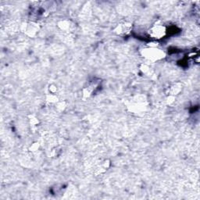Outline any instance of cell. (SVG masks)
<instances>
[{
  "instance_id": "obj_10",
  "label": "cell",
  "mask_w": 200,
  "mask_h": 200,
  "mask_svg": "<svg viewBox=\"0 0 200 200\" xmlns=\"http://www.w3.org/2000/svg\"><path fill=\"white\" fill-rule=\"evenodd\" d=\"M28 121H29L30 125L32 127H36L40 124V121L38 117H36L34 115H29L28 116Z\"/></svg>"
},
{
  "instance_id": "obj_15",
  "label": "cell",
  "mask_w": 200,
  "mask_h": 200,
  "mask_svg": "<svg viewBox=\"0 0 200 200\" xmlns=\"http://www.w3.org/2000/svg\"><path fill=\"white\" fill-rule=\"evenodd\" d=\"M176 99V96H167V104L169 105V106H171L174 103Z\"/></svg>"
},
{
  "instance_id": "obj_5",
  "label": "cell",
  "mask_w": 200,
  "mask_h": 200,
  "mask_svg": "<svg viewBox=\"0 0 200 200\" xmlns=\"http://www.w3.org/2000/svg\"><path fill=\"white\" fill-rule=\"evenodd\" d=\"M39 31H40V26L38 24L34 23V22L26 23L25 25H24V33L30 38L34 37Z\"/></svg>"
},
{
  "instance_id": "obj_3",
  "label": "cell",
  "mask_w": 200,
  "mask_h": 200,
  "mask_svg": "<svg viewBox=\"0 0 200 200\" xmlns=\"http://www.w3.org/2000/svg\"><path fill=\"white\" fill-rule=\"evenodd\" d=\"M167 34V28L163 24H155L148 30V34L151 38L160 40Z\"/></svg>"
},
{
  "instance_id": "obj_9",
  "label": "cell",
  "mask_w": 200,
  "mask_h": 200,
  "mask_svg": "<svg viewBox=\"0 0 200 200\" xmlns=\"http://www.w3.org/2000/svg\"><path fill=\"white\" fill-rule=\"evenodd\" d=\"M58 27L63 31H67L71 27V22L68 20H62L58 23Z\"/></svg>"
},
{
  "instance_id": "obj_1",
  "label": "cell",
  "mask_w": 200,
  "mask_h": 200,
  "mask_svg": "<svg viewBox=\"0 0 200 200\" xmlns=\"http://www.w3.org/2000/svg\"><path fill=\"white\" fill-rule=\"evenodd\" d=\"M146 97L143 95H137L134 96L128 101L127 108L129 112L133 113H140L145 110L147 107Z\"/></svg>"
},
{
  "instance_id": "obj_4",
  "label": "cell",
  "mask_w": 200,
  "mask_h": 200,
  "mask_svg": "<svg viewBox=\"0 0 200 200\" xmlns=\"http://www.w3.org/2000/svg\"><path fill=\"white\" fill-rule=\"evenodd\" d=\"M132 28H133V25L130 22H121L113 28V31L117 35L124 37V36L128 35L131 32Z\"/></svg>"
},
{
  "instance_id": "obj_11",
  "label": "cell",
  "mask_w": 200,
  "mask_h": 200,
  "mask_svg": "<svg viewBox=\"0 0 200 200\" xmlns=\"http://www.w3.org/2000/svg\"><path fill=\"white\" fill-rule=\"evenodd\" d=\"M139 70H141V72H142V73H144V74L149 75V73H152V69L148 64H141V65L139 66Z\"/></svg>"
},
{
  "instance_id": "obj_12",
  "label": "cell",
  "mask_w": 200,
  "mask_h": 200,
  "mask_svg": "<svg viewBox=\"0 0 200 200\" xmlns=\"http://www.w3.org/2000/svg\"><path fill=\"white\" fill-rule=\"evenodd\" d=\"M67 102L65 101H59L56 104H55L56 109L59 112H63V111L65 110L66 108H67Z\"/></svg>"
},
{
  "instance_id": "obj_8",
  "label": "cell",
  "mask_w": 200,
  "mask_h": 200,
  "mask_svg": "<svg viewBox=\"0 0 200 200\" xmlns=\"http://www.w3.org/2000/svg\"><path fill=\"white\" fill-rule=\"evenodd\" d=\"M46 100L48 103L49 104H56L60 100H59V97L57 96L56 94H51V93H48L46 96Z\"/></svg>"
},
{
  "instance_id": "obj_6",
  "label": "cell",
  "mask_w": 200,
  "mask_h": 200,
  "mask_svg": "<svg viewBox=\"0 0 200 200\" xmlns=\"http://www.w3.org/2000/svg\"><path fill=\"white\" fill-rule=\"evenodd\" d=\"M181 91H182V85L179 82H174V83L171 84L166 88V94L167 96H176Z\"/></svg>"
},
{
  "instance_id": "obj_14",
  "label": "cell",
  "mask_w": 200,
  "mask_h": 200,
  "mask_svg": "<svg viewBox=\"0 0 200 200\" xmlns=\"http://www.w3.org/2000/svg\"><path fill=\"white\" fill-rule=\"evenodd\" d=\"M57 90H58V88H57V86L55 84H50V85H49V86H48V93L56 94Z\"/></svg>"
},
{
  "instance_id": "obj_2",
  "label": "cell",
  "mask_w": 200,
  "mask_h": 200,
  "mask_svg": "<svg viewBox=\"0 0 200 200\" xmlns=\"http://www.w3.org/2000/svg\"><path fill=\"white\" fill-rule=\"evenodd\" d=\"M141 54L147 60L151 62L161 60L166 57V53L164 51L159 49L156 46H149L146 48H144L141 51Z\"/></svg>"
},
{
  "instance_id": "obj_7",
  "label": "cell",
  "mask_w": 200,
  "mask_h": 200,
  "mask_svg": "<svg viewBox=\"0 0 200 200\" xmlns=\"http://www.w3.org/2000/svg\"><path fill=\"white\" fill-rule=\"evenodd\" d=\"M94 88V86H92V85H88L87 87H85V88L82 89V99H83L84 100H85V99H89L91 95H92Z\"/></svg>"
},
{
  "instance_id": "obj_13",
  "label": "cell",
  "mask_w": 200,
  "mask_h": 200,
  "mask_svg": "<svg viewBox=\"0 0 200 200\" xmlns=\"http://www.w3.org/2000/svg\"><path fill=\"white\" fill-rule=\"evenodd\" d=\"M40 147H41V145H40V143L38 142H34L30 145L29 148H28V150L31 153H36L37 151H38Z\"/></svg>"
}]
</instances>
